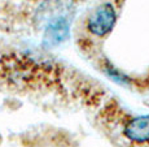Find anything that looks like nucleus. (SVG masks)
<instances>
[{
    "instance_id": "f257e3e1",
    "label": "nucleus",
    "mask_w": 149,
    "mask_h": 147,
    "mask_svg": "<svg viewBox=\"0 0 149 147\" xmlns=\"http://www.w3.org/2000/svg\"><path fill=\"white\" fill-rule=\"evenodd\" d=\"M117 22V12L110 1H105L95 8L87 20V30L99 38L108 35Z\"/></svg>"
},
{
    "instance_id": "f03ea898",
    "label": "nucleus",
    "mask_w": 149,
    "mask_h": 147,
    "mask_svg": "<svg viewBox=\"0 0 149 147\" xmlns=\"http://www.w3.org/2000/svg\"><path fill=\"white\" fill-rule=\"evenodd\" d=\"M123 134L134 143H149V115L136 116L125 125Z\"/></svg>"
}]
</instances>
